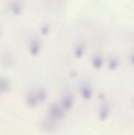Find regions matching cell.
<instances>
[{
	"mask_svg": "<svg viewBox=\"0 0 134 135\" xmlns=\"http://www.w3.org/2000/svg\"><path fill=\"white\" fill-rule=\"evenodd\" d=\"M66 112L62 109V108L60 106V104H53L49 107L48 109V117L50 119L54 120L55 122L62 119L65 115Z\"/></svg>",
	"mask_w": 134,
	"mask_h": 135,
	"instance_id": "cell-2",
	"label": "cell"
},
{
	"mask_svg": "<svg viewBox=\"0 0 134 135\" xmlns=\"http://www.w3.org/2000/svg\"><path fill=\"white\" fill-rule=\"evenodd\" d=\"M9 90V85L6 81H2L0 82V92L5 93Z\"/></svg>",
	"mask_w": 134,
	"mask_h": 135,
	"instance_id": "cell-7",
	"label": "cell"
},
{
	"mask_svg": "<svg viewBox=\"0 0 134 135\" xmlns=\"http://www.w3.org/2000/svg\"><path fill=\"white\" fill-rule=\"evenodd\" d=\"M110 112H111V108L109 106L108 104H103L100 109V112H99V117H100V119L103 121L105 119H107L110 115Z\"/></svg>",
	"mask_w": 134,
	"mask_h": 135,
	"instance_id": "cell-5",
	"label": "cell"
},
{
	"mask_svg": "<svg viewBox=\"0 0 134 135\" xmlns=\"http://www.w3.org/2000/svg\"><path fill=\"white\" fill-rule=\"evenodd\" d=\"M57 127L58 126L56 124V122L50 119L49 118H47L46 120H44L43 123H42V128L47 132H52L55 131L57 129Z\"/></svg>",
	"mask_w": 134,
	"mask_h": 135,
	"instance_id": "cell-4",
	"label": "cell"
},
{
	"mask_svg": "<svg viewBox=\"0 0 134 135\" xmlns=\"http://www.w3.org/2000/svg\"><path fill=\"white\" fill-rule=\"evenodd\" d=\"M73 104H74V99H73V95L70 93H67L64 95V97L62 98L59 104L62 108V109L66 112H67L73 108Z\"/></svg>",
	"mask_w": 134,
	"mask_h": 135,
	"instance_id": "cell-3",
	"label": "cell"
},
{
	"mask_svg": "<svg viewBox=\"0 0 134 135\" xmlns=\"http://www.w3.org/2000/svg\"><path fill=\"white\" fill-rule=\"evenodd\" d=\"M47 100V94L43 90H38L36 93H29L26 97V104L30 108H36Z\"/></svg>",
	"mask_w": 134,
	"mask_h": 135,
	"instance_id": "cell-1",
	"label": "cell"
},
{
	"mask_svg": "<svg viewBox=\"0 0 134 135\" xmlns=\"http://www.w3.org/2000/svg\"><path fill=\"white\" fill-rule=\"evenodd\" d=\"M81 95L85 100H90L92 96V92L90 87H82L81 89Z\"/></svg>",
	"mask_w": 134,
	"mask_h": 135,
	"instance_id": "cell-6",
	"label": "cell"
}]
</instances>
